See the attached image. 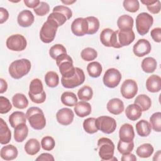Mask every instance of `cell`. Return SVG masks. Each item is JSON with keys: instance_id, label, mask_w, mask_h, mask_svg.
Wrapping results in <instances>:
<instances>
[{"instance_id": "obj_29", "label": "cell", "mask_w": 161, "mask_h": 161, "mask_svg": "<svg viewBox=\"0 0 161 161\" xmlns=\"http://www.w3.org/2000/svg\"><path fill=\"white\" fill-rule=\"evenodd\" d=\"M24 148L27 154L30 155H34L40 151V143L38 140L35 138H31L26 142Z\"/></svg>"}, {"instance_id": "obj_43", "label": "cell", "mask_w": 161, "mask_h": 161, "mask_svg": "<svg viewBox=\"0 0 161 161\" xmlns=\"http://www.w3.org/2000/svg\"><path fill=\"white\" fill-rule=\"evenodd\" d=\"M64 53H67V50L65 47L62 44H55L49 50V54L54 60H56L58 57Z\"/></svg>"}, {"instance_id": "obj_7", "label": "cell", "mask_w": 161, "mask_h": 161, "mask_svg": "<svg viewBox=\"0 0 161 161\" xmlns=\"http://www.w3.org/2000/svg\"><path fill=\"white\" fill-rule=\"evenodd\" d=\"M96 125L98 130L106 134H111L116 128V120L110 116H101L96 119Z\"/></svg>"}, {"instance_id": "obj_2", "label": "cell", "mask_w": 161, "mask_h": 161, "mask_svg": "<svg viewBox=\"0 0 161 161\" xmlns=\"http://www.w3.org/2000/svg\"><path fill=\"white\" fill-rule=\"evenodd\" d=\"M26 116L30 126L35 130H40L46 125V119L43 111L38 107L30 108L26 113Z\"/></svg>"}, {"instance_id": "obj_10", "label": "cell", "mask_w": 161, "mask_h": 161, "mask_svg": "<svg viewBox=\"0 0 161 161\" xmlns=\"http://www.w3.org/2000/svg\"><path fill=\"white\" fill-rule=\"evenodd\" d=\"M121 79V74L120 72L115 68H110L105 72L103 80L106 87L114 88L119 84Z\"/></svg>"}, {"instance_id": "obj_1", "label": "cell", "mask_w": 161, "mask_h": 161, "mask_svg": "<svg viewBox=\"0 0 161 161\" xmlns=\"http://www.w3.org/2000/svg\"><path fill=\"white\" fill-rule=\"evenodd\" d=\"M31 69V62L26 58L13 61L9 65L8 72L11 77L19 79L28 74Z\"/></svg>"}, {"instance_id": "obj_57", "label": "cell", "mask_w": 161, "mask_h": 161, "mask_svg": "<svg viewBox=\"0 0 161 161\" xmlns=\"http://www.w3.org/2000/svg\"><path fill=\"white\" fill-rule=\"evenodd\" d=\"M121 160L122 161H136V157L135 156V155L131 153H129L127 154L123 155Z\"/></svg>"}, {"instance_id": "obj_8", "label": "cell", "mask_w": 161, "mask_h": 161, "mask_svg": "<svg viewBox=\"0 0 161 161\" xmlns=\"http://www.w3.org/2000/svg\"><path fill=\"white\" fill-rule=\"evenodd\" d=\"M85 80V74L82 69L75 67V74L69 78L61 79V83L62 86L65 88H74L77 87L84 83Z\"/></svg>"}, {"instance_id": "obj_56", "label": "cell", "mask_w": 161, "mask_h": 161, "mask_svg": "<svg viewBox=\"0 0 161 161\" xmlns=\"http://www.w3.org/2000/svg\"><path fill=\"white\" fill-rule=\"evenodd\" d=\"M23 2L28 8L35 9L39 5L41 1L39 0H24Z\"/></svg>"}, {"instance_id": "obj_36", "label": "cell", "mask_w": 161, "mask_h": 161, "mask_svg": "<svg viewBox=\"0 0 161 161\" xmlns=\"http://www.w3.org/2000/svg\"><path fill=\"white\" fill-rule=\"evenodd\" d=\"M60 99L62 104L67 106H74L77 103V97L72 92L66 91L63 92Z\"/></svg>"}, {"instance_id": "obj_54", "label": "cell", "mask_w": 161, "mask_h": 161, "mask_svg": "<svg viewBox=\"0 0 161 161\" xmlns=\"http://www.w3.org/2000/svg\"><path fill=\"white\" fill-rule=\"evenodd\" d=\"M9 18V13L4 8H0V23L3 24L8 20Z\"/></svg>"}, {"instance_id": "obj_55", "label": "cell", "mask_w": 161, "mask_h": 161, "mask_svg": "<svg viewBox=\"0 0 161 161\" xmlns=\"http://www.w3.org/2000/svg\"><path fill=\"white\" fill-rule=\"evenodd\" d=\"M54 157L50 153H43L39 155L36 158V160H48V161H53Z\"/></svg>"}, {"instance_id": "obj_4", "label": "cell", "mask_w": 161, "mask_h": 161, "mask_svg": "<svg viewBox=\"0 0 161 161\" xmlns=\"http://www.w3.org/2000/svg\"><path fill=\"white\" fill-rule=\"evenodd\" d=\"M55 60L62 77L69 78L75 74V67L73 65L72 58L67 53L62 54Z\"/></svg>"}, {"instance_id": "obj_58", "label": "cell", "mask_w": 161, "mask_h": 161, "mask_svg": "<svg viewBox=\"0 0 161 161\" xmlns=\"http://www.w3.org/2000/svg\"><path fill=\"white\" fill-rule=\"evenodd\" d=\"M0 93L3 94V92H6L8 89V84L6 80H4L3 79H0Z\"/></svg>"}, {"instance_id": "obj_17", "label": "cell", "mask_w": 161, "mask_h": 161, "mask_svg": "<svg viewBox=\"0 0 161 161\" xmlns=\"http://www.w3.org/2000/svg\"><path fill=\"white\" fill-rule=\"evenodd\" d=\"M119 140L125 142H130L133 140L135 132L133 127L129 123L123 124L119 130Z\"/></svg>"}, {"instance_id": "obj_15", "label": "cell", "mask_w": 161, "mask_h": 161, "mask_svg": "<svg viewBox=\"0 0 161 161\" xmlns=\"http://www.w3.org/2000/svg\"><path fill=\"white\" fill-rule=\"evenodd\" d=\"M74 117V112L72 109L64 108L59 109L56 114V118L57 121L62 125H69L73 121Z\"/></svg>"}, {"instance_id": "obj_38", "label": "cell", "mask_w": 161, "mask_h": 161, "mask_svg": "<svg viewBox=\"0 0 161 161\" xmlns=\"http://www.w3.org/2000/svg\"><path fill=\"white\" fill-rule=\"evenodd\" d=\"M86 19L88 26L87 34L93 35L96 33L99 28V21L98 19L94 16H88L86 18Z\"/></svg>"}, {"instance_id": "obj_35", "label": "cell", "mask_w": 161, "mask_h": 161, "mask_svg": "<svg viewBox=\"0 0 161 161\" xmlns=\"http://www.w3.org/2000/svg\"><path fill=\"white\" fill-rule=\"evenodd\" d=\"M153 147L150 143H144L139 146L136 150V155L141 158H148L153 152Z\"/></svg>"}, {"instance_id": "obj_9", "label": "cell", "mask_w": 161, "mask_h": 161, "mask_svg": "<svg viewBox=\"0 0 161 161\" xmlns=\"http://www.w3.org/2000/svg\"><path fill=\"white\" fill-rule=\"evenodd\" d=\"M6 47L13 51H22L27 45L26 38L20 34H14L9 36L6 40Z\"/></svg>"}, {"instance_id": "obj_33", "label": "cell", "mask_w": 161, "mask_h": 161, "mask_svg": "<svg viewBox=\"0 0 161 161\" xmlns=\"http://www.w3.org/2000/svg\"><path fill=\"white\" fill-rule=\"evenodd\" d=\"M142 69L146 73H152L157 69V61L153 57H146L142 62Z\"/></svg>"}, {"instance_id": "obj_19", "label": "cell", "mask_w": 161, "mask_h": 161, "mask_svg": "<svg viewBox=\"0 0 161 161\" xmlns=\"http://www.w3.org/2000/svg\"><path fill=\"white\" fill-rule=\"evenodd\" d=\"M106 108L110 113L114 115H118L123 111L124 104L120 99L113 98L108 101Z\"/></svg>"}, {"instance_id": "obj_23", "label": "cell", "mask_w": 161, "mask_h": 161, "mask_svg": "<svg viewBox=\"0 0 161 161\" xmlns=\"http://www.w3.org/2000/svg\"><path fill=\"white\" fill-rule=\"evenodd\" d=\"M74 110L79 117L84 118L89 115L91 113V104L84 101H81L74 106Z\"/></svg>"}, {"instance_id": "obj_28", "label": "cell", "mask_w": 161, "mask_h": 161, "mask_svg": "<svg viewBox=\"0 0 161 161\" xmlns=\"http://www.w3.org/2000/svg\"><path fill=\"white\" fill-rule=\"evenodd\" d=\"M152 130L150 124L145 119H141L136 124V130L138 135L142 137L147 136L150 135Z\"/></svg>"}, {"instance_id": "obj_49", "label": "cell", "mask_w": 161, "mask_h": 161, "mask_svg": "<svg viewBox=\"0 0 161 161\" xmlns=\"http://www.w3.org/2000/svg\"><path fill=\"white\" fill-rule=\"evenodd\" d=\"M12 108V105L9 99L4 96H0V113H8Z\"/></svg>"}, {"instance_id": "obj_47", "label": "cell", "mask_w": 161, "mask_h": 161, "mask_svg": "<svg viewBox=\"0 0 161 161\" xmlns=\"http://www.w3.org/2000/svg\"><path fill=\"white\" fill-rule=\"evenodd\" d=\"M55 142L54 139L50 136H45L41 140L42 148L47 151H50L55 147Z\"/></svg>"}, {"instance_id": "obj_51", "label": "cell", "mask_w": 161, "mask_h": 161, "mask_svg": "<svg viewBox=\"0 0 161 161\" xmlns=\"http://www.w3.org/2000/svg\"><path fill=\"white\" fill-rule=\"evenodd\" d=\"M148 10L153 14H157L160 13L161 4L160 1L158 0H153L152 3L147 6Z\"/></svg>"}, {"instance_id": "obj_37", "label": "cell", "mask_w": 161, "mask_h": 161, "mask_svg": "<svg viewBox=\"0 0 161 161\" xmlns=\"http://www.w3.org/2000/svg\"><path fill=\"white\" fill-rule=\"evenodd\" d=\"M45 82L48 87H55L59 83L58 75L55 72L49 71L45 75Z\"/></svg>"}, {"instance_id": "obj_40", "label": "cell", "mask_w": 161, "mask_h": 161, "mask_svg": "<svg viewBox=\"0 0 161 161\" xmlns=\"http://www.w3.org/2000/svg\"><path fill=\"white\" fill-rule=\"evenodd\" d=\"M83 128L86 132L89 134H93L98 131L96 125V118H88L83 122Z\"/></svg>"}, {"instance_id": "obj_26", "label": "cell", "mask_w": 161, "mask_h": 161, "mask_svg": "<svg viewBox=\"0 0 161 161\" xmlns=\"http://www.w3.org/2000/svg\"><path fill=\"white\" fill-rule=\"evenodd\" d=\"M9 122L12 128H14L21 123H26V114L21 111H14L9 117Z\"/></svg>"}, {"instance_id": "obj_20", "label": "cell", "mask_w": 161, "mask_h": 161, "mask_svg": "<svg viewBox=\"0 0 161 161\" xmlns=\"http://www.w3.org/2000/svg\"><path fill=\"white\" fill-rule=\"evenodd\" d=\"M117 25L120 31H127L132 30L133 26V19L131 16L127 14L121 15L117 20Z\"/></svg>"}, {"instance_id": "obj_6", "label": "cell", "mask_w": 161, "mask_h": 161, "mask_svg": "<svg viewBox=\"0 0 161 161\" xmlns=\"http://www.w3.org/2000/svg\"><path fill=\"white\" fill-rule=\"evenodd\" d=\"M153 23L152 15L147 13H141L136 18V28L140 35H146Z\"/></svg>"}, {"instance_id": "obj_41", "label": "cell", "mask_w": 161, "mask_h": 161, "mask_svg": "<svg viewBox=\"0 0 161 161\" xmlns=\"http://www.w3.org/2000/svg\"><path fill=\"white\" fill-rule=\"evenodd\" d=\"M133 148H134V143L133 141L130 142H125L119 140L118 143L117 149L118 152L122 155L131 153Z\"/></svg>"}, {"instance_id": "obj_13", "label": "cell", "mask_w": 161, "mask_h": 161, "mask_svg": "<svg viewBox=\"0 0 161 161\" xmlns=\"http://www.w3.org/2000/svg\"><path fill=\"white\" fill-rule=\"evenodd\" d=\"M87 30L88 26L86 18H76L71 24L72 32L77 36H82L87 34Z\"/></svg>"}, {"instance_id": "obj_34", "label": "cell", "mask_w": 161, "mask_h": 161, "mask_svg": "<svg viewBox=\"0 0 161 161\" xmlns=\"http://www.w3.org/2000/svg\"><path fill=\"white\" fill-rule=\"evenodd\" d=\"M102 70V65L98 62H91L87 66V70L89 75L93 78L99 77L101 74Z\"/></svg>"}, {"instance_id": "obj_46", "label": "cell", "mask_w": 161, "mask_h": 161, "mask_svg": "<svg viewBox=\"0 0 161 161\" xmlns=\"http://www.w3.org/2000/svg\"><path fill=\"white\" fill-rule=\"evenodd\" d=\"M123 5L124 8L130 13L136 12L140 8L139 1L137 0H125Z\"/></svg>"}, {"instance_id": "obj_16", "label": "cell", "mask_w": 161, "mask_h": 161, "mask_svg": "<svg viewBox=\"0 0 161 161\" xmlns=\"http://www.w3.org/2000/svg\"><path fill=\"white\" fill-rule=\"evenodd\" d=\"M116 32H117V42L119 48L129 45L135 40V35L133 30L123 31L118 30H116Z\"/></svg>"}, {"instance_id": "obj_22", "label": "cell", "mask_w": 161, "mask_h": 161, "mask_svg": "<svg viewBox=\"0 0 161 161\" xmlns=\"http://www.w3.org/2000/svg\"><path fill=\"white\" fill-rule=\"evenodd\" d=\"M18 154L17 148L13 145L4 146L0 152L1 157L5 160H12L15 159Z\"/></svg>"}, {"instance_id": "obj_5", "label": "cell", "mask_w": 161, "mask_h": 161, "mask_svg": "<svg viewBox=\"0 0 161 161\" xmlns=\"http://www.w3.org/2000/svg\"><path fill=\"white\" fill-rule=\"evenodd\" d=\"M58 28V25L54 21L47 19L43 24L40 31V40L45 43L52 42L55 37Z\"/></svg>"}, {"instance_id": "obj_14", "label": "cell", "mask_w": 161, "mask_h": 161, "mask_svg": "<svg viewBox=\"0 0 161 161\" xmlns=\"http://www.w3.org/2000/svg\"><path fill=\"white\" fill-rule=\"evenodd\" d=\"M151 45L146 39H140L133 45V52L134 54L139 57L148 54L151 51Z\"/></svg>"}, {"instance_id": "obj_42", "label": "cell", "mask_w": 161, "mask_h": 161, "mask_svg": "<svg viewBox=\"0 0 161 161\" xmlns=\"http://www.w3.org/2000/svg\"><path fill=\"white\" fill-rule=\"evenodd\" d=\"M150 124L153 130L157 132L161 131V113L156 112L150 118Z\"/></svg>"}, {"instance_id": "obj_30", "label": "cell", "mask_w": 161, "mask_h": 161, "mask_svg": "<svg viewBox=\"0 0 161 161\" xmlns=\"http://www.w3.org/2000/svg\"><path fill=\"white\" fill-rule=\"evenodd\" d=\"M134 103L140 106L142 111H146L150 109L152 105L150 98L145 94L138 95L134 101Z\"/></svg>"}, {"instance_id": "obj_11", "label": "cell", "mask_w": 161, "mask_h": 161, "mask_svg": "<svg viewBox=\"0 0 161 161\" xmlns=\"http://www.w3.org/2000/svg\"><path fill=\"white\" fill-rule=\"evenodd\" d=\"M100 40L103 45L108 47L119 48L117 42V32L110 28H104L100 34Z\"/></svg>"}, {"instance_id": "obj_53", "label": "cell", "mask_w": 161, "mask_h": 161, "mask_svg": "<svg viewBox=\"0 0 161 161\" xmlns=\"http://www.w3.org/2000/svg\"><path fill=\"white\" fill-rule=\"evenodd\" d=\"M152 39L158 43L161 42V28L160 27L153 28L150 33Z\"/></svg>"}, {"instance_id": "obj_25", "label": "cell", "mask_w": 161, "mask_h": 161, "mask_svg": "<svg viewBox=\"0 0 161 161\" xmlns=\"http://www.w3.org/2000/svg\"><path fill=\"white\" fill-rule=\"evenodd\" d=\"M142 114V110L136 104H131L128 105L125 110L126 117L131 121H136L140 118Z\"/></svg>"}, {"instance_id": "obj_45", "label": "cell", "mask_w": 161, "mask_h": 161, "mask_svg": "<svg viewBox=\"0 0 161 161\" xmlns=\"http://www.w3.org/2000/svg\"><path fill=\"white\" fill-rule=\"evenodd\" d=\"M80 56L82 58L86 61H92L97 57V52L92 48L87 47L82 50Z\"/></svg>"}, {"instance_id": "obj_21", "label": "cell", "mask_w": 161, "mask_h": 161, "mask_svg": "<svg viewBox=\"0 0 161 161\" xmlns=\"http://www.w3.org/2000/svg\"><path fill=\"white\" fill-rule=\"evenodd\" d=\"M147 89L150 92H157L161 89V78L157 75H150L146 80Z\"/></svg>"}, {"instance_id": "obj_48", "label": "cell", "mask_w": 161, "mask_h": 161, "mask_svg": "<svg viewBox=\"0 0 161 161\" xmlns=\"http://www.w3.org/2000/svg\"><path fill=\"white\" fill-rule=\"evenodd\" d=\"M35 14L40 16H43L48 13L50 11V6L48 3L41 1L39 5L35 9H33Z\"/></svg>"}, {"instance_id": "obj_52", "label": "cell", "mask_w": 161, "mask_h": 161, "mask_svg": "<svg viewBox=\"0 0 161 161\" xmlns=\"http://www.w3.org/2000/svg\"><path fill=\"white\" fill-rule=\"evenodd\" d=\"M31 101L36 104H41L45 102L46 99V93L45 91H43L42 93L38 94V95H30L29 96Z\"/></svg>"}, {"instance_id": "obj_50", "label": "cell", "mask_w": 161, "mask_h": 161, "mask_svg": "<svg viewBox=\"0 0 161 161\" xmlns=\"http://www.w3.org/2000/svg\"><path fill=\"white\" fill-rule=\"evenodd\" d=\"M53 12H60L64 14L67 17V19H69L72 16V12L71 9L69 8L62 5L54 7L53 9Z\"/></svg>"}, {"instance_id": "obj_44", "label": "cell", "mask_w": 161, "mask_h": 161, "mask_svg": "<svg viewBox=\"0 0 161 161\" xmlns=\"http://www.w3.org/2000/svg\"><path fill=\"white\" fill-rule=\"evenodd\" d=\"M47 19L54 21L58 27L63 25L66 22V21L68 20L67 17L64 14L60 12H52L48 16Z\"/></svg>"}, {"instance_id": "obj_12", "label": "cell", "mask_w": 161, "mask_h": 161, "mask_svg": "<svg viewBox=\"0 0 161 161\" xmlns=\"http://www.w3.org/2000/svg\"><path fill=\"white\" fill-rule=\"evenodd\" d=\"M120 91L123 97L128 99H132L138 92L137 84L133 79H126L123 82Z\"/></svg>"}, {"instance_id": "obj_39", "label": "cell", "mask_w": 161, "mask_h": 161, "mask_svg": "<svg viewBox=\"0 0 161 161\" xmlns=\"http://www.w3.org/2000/svg\"><path fill=\"white\" fill-rule=\"evenodd\" d=\"M77 96L81 101H89L92 99L93 96V91L92 88L88 86H84L79 89Z\"/></svg>"}, {"instance_id": "obj_27", "label": "cell", "mask_w": 161, "mask_h": 161, "mask_svg": "<svg viewBox=\"0 0 161 161\" xmlns=\"http://www.w3.org/2000/svg\"><path fill=\"white\" fill-rule=\"evenodd\" d=\"M28 128L26 123H21L14 128V138L17 142H23L28 136Z\"/></svg>"}, {"instance_id": "obj_31", "label": "cell", "mask_w": 161, "mask_h": 161, "mask_svg": "<svg viewBox=\"0 0 161 161\" xmlns=\"http://www.w3.org/2000/svg\"><path fill=\"white\" fill-rule=\"evenodd\" d=\"M13 106L18 109H25L28 105V101L26 97L21 93L15 94L12 98Z\"/></svg>"}, {"instance_id": "obj_18", "label": "cell", "mask_w": 161, "mask_h": 161, "mask_svg": "<svg viewBox=\"0 0 161 161\" xmlns=\"http://www.w3.org/2000/svg\"><path fill=\"white\" fill-rule=\"evenodd\" d=\"M35 18L31 11L25 9L21 11L17 18L18 23L20 26L26 28L30 26L34 22Z\"/></svg>"}, {"instance_id": "obj_24", "label": "cell", "mask_w": 161, "mask_h": 161, "mask_svg": "<svg viewBox=\"0 0 161 161\" xmlns=\"http://www.w3.org/2000/svg\"><path fill=\"white\" fill-rule=\"evenodd\" d=\"M11 138V132L6 123L3 118H0V143L5 145L8 143Z\"/></svg>"}, {"instance_id": "obj_32", "label": "cell", "mask_w": 161, "mask_h": 161, "mask_svg": "<svg viewBox=\"0 0 161 161\" xmlns=\"http://www.w3.org/2000/svg\"><path fill=\"white\" fill-rule=\"evenodd\" d=\"M43 87L42 82L38 78L33 79L30 84L28 96L38 95L43 92Z\"/></svg>"}, {"instance_id": "obj_60", "label": "cell", "mask_w": 161, "mask_h": 161, "mask_svg": "<svg viewBox=\"0 0 161 161\" xmlns=\"http://www.w3.org/2000/svg\"><path fill=\"white\" fill-rule=\"evenodd\" d=\"M62 2L63 3H65V4H72V3H75V1H62Z\"/></svg>"}, {"instance_id": "obj_3", "label": "cell", "mask_w": 161, "mask_h": 161, "mask_svg": "<svg viewBox=\"0 0 161 161\" xmlns=\"http://www.w3.org/2000/svg\"><path fill=\"white\" fill-rule=\"evenodd\" d=\"M97 148L99 155L102 160H117V158L113 156L114 145L111 139L105 137L99 138L97 141Z\"/></svg>"}, {"instance_id": "obj_59", "label": "cell", "mask_w": 161, "mask_h": 161, "mask_svg": "<svg viewBox=\"0 0 161 161\" xmlns=\"http://www.w3.org/2000/svg\"><path fill=\"white\" fill-rule=\"evenodd\" d=\"M160 155H161V154H160V150H158V152L155 153L154 157H153V160H156L157 157H158V160H160Z\"/></svg>"}]
</instances>
